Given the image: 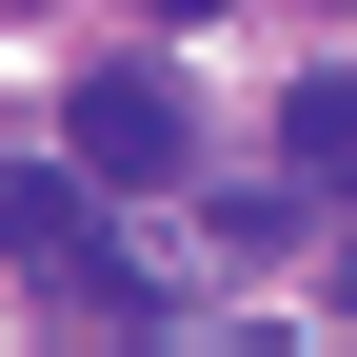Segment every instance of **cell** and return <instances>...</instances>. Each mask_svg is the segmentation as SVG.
Segmentation results:
<instances>
[{
  "instance_id": "obj_3",
  "label": "cell",
  "mask_w": 357,
  "mask_h": 357,
  "mask_svg": "<svg viewBox=\"0 0 357 357\" xmlns=\"http://www.w3.org/2000/svg\"><path fill=\"white\" fill-rule=\"evenodd\" d=\"M278 178H298V199H337V178H357V60H318V79L278 100Z\"/></svg>"
},
{
  "instance_id": "obj_2",
  "label": "cell",
  "mask_w": 357,
  "mask_h": 357,
  "mask_svg": "<svg viewBox=\"0 0 357 357\" xmlns=\"http://www.w3.org/2000/svg\"><path fill=\"white\" fill-rule=\"evenodd\" d=\"M0 258H20V278H60V298H100V278H119V238H100V178H79V159L40 178V159H20V178H0Z\"/></svg>"
},
{
  "instance_id": "obj_1",
  "label": "cell",
  "mask_w": 357,
  "mask_h": 357,
  "mask_svg": "<svg viewBox=\"0 0 357 357\" xmlns=\"http://www.w3.org/2000/svg\"><path fill=\"white\" fill-rule=\"evenodd\" d=\"M178 159H199V119H178V79H159V60L79 79V178H100V199H159Z\"/></svg>"
},
{
  "instance_id": "obj_4",
  "label": "cell",
  "mask_w": 357,
  "mask_h": 357,
  "mask_svg": "<svg viewBox=\"0 0 357 357\" xmlns=\"http://www.w3.org/2000/svg\"><path fill=\"white\" fill-rule=\"evenodd\" d=\"M337 318H357V258H337Z\"/></svg>"
}]
</instances>
